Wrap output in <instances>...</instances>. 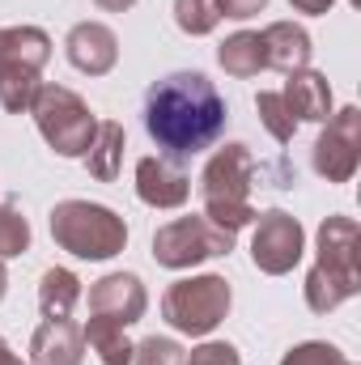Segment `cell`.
<instances>
[{
  "mask_svg": "<svg viewBox=\"0 0 361 365\" xmlns=\"http://www.w3.org/2000/svg\"><path fill=\"white\" fill-rule=\"evenodd\" d=\"M98 4H102V9H111V13H123V9H132L136 0H98Z\"/></svg>",
  "mask_w": 361,
  "mask_h": 365,
  "instance_id": "29",
  "label": "cell"
},
{
  "mask_svg": "<svg viewBox=\"0 0 361 365\" xmlns=\"http://www.w3.org/2000/svg\"><path fill=\"white\" fill-rule=\"evenodd\" d=\"M119 162H123V128L119 123H98L93 128V140L86 149V166L98 182H111L119 175Z\"/></svg>",
  "mask_w": 361,
  "mask_h": 365,
  "instance_id": "17",
  "label": "cell"
},
{
  "mask_svg": "<svg viewBox=\"0 0 361 365\" xmlns=\"http://www.w3.org/2000/svg\"><path fill=\"white\" fill-rule=\"evenodd\" d=\"M0 365H21L13 353H9V344H4V340H0Z\"/></svg>",
  "mask_w": 361,
  "mask_h": 365,
  "instance_id": "30",
  "label": "cell"
},
{
  "mask_svg": "<svg viewBox=\"0 0 361 365\" xmlns=\"http://www.w3.org/2000/svg\"><path fill=\"white\" fill-rule=\"evenodd\" d=\"M289 4H293L298 13H327L336 0H289Z\"/></svg>",
  "mask_w": 361,
  "mask_h": 365,
  "instance_id": "28",
  "label": "cell"
},
{
  "mask_svg": "<svg viewBox=\"0 0 361 365\" xmlns=\"http://www.w3.org/2000/svg\"><path fill=\"white\" fill-rule=\"evenodd\" d=\"M81 297V280L68 272V268H47L43 284H39V306H43V319H68L73 306Z\"/></svg>",
  "mask_w": 361,
  "mask_h": 365,
  "instance_id": "18",
  "label": "cell"
},
{
  "mask_svg": "<svg viewBox=\"0 0 361 365\" xmlns=\"http://www.w3.org/2000/svg\"><path fill=\"white\" fill-rule=\"evenodd\" d=\"M260 43H264V68H276L289 77L310 64V34L293 21H272L260 34Z\"/></svg>",
  "mask_w": 361,
  "mask_h": 365,
  "instance_id": "15",
  "label": "cell"
},
{
  "mask_svg": "<svg viewBox=\"0 0 361 365\" xmlns=\"http://www.w3.org/2000/svg\"><path fill=\"white\" fill-rule=\"evenodd\" d=\"M51 238L77 259H111L128 242L123 217L90 200H64L51 208Z\"/></svg>",
  "mask_w": 361,
  "mask_h": 365,
  "instance_id": "4",
  "label": "cell"
},
{
  "mask_svg": "<svg viewBox=\"0 0 361 365\" xmlns=\"http://www.w3.org/2000/svg\"><path fill=\"white\" fill-rule=\"evenodd\" d=\"M136 195L153 208H179L191 195V179L166 158H141L136 162Z\"/></svg>",
  "mask_w": 361,
  "mask_h": 365,
  "instance_id": "13",
  "label": "cell"
},
{
  "mask_svg": "<svg viewBox=\"0 0 361 365\" xmlns=\"http://www.w3.org/2000/svg\"><path fill=\"white\" fill-rule=\"evenodd\" d=\"M302 251H306V234H302L298 217L272 208V212H264V217L255 221V234H251V259H255L260 272H268V276L293 272V264L302 259Z\"/></svg>",
  "mask_w": 361,
  "mask_h": 365,
  "instance_id": "9",
  "label": "cell"
},
{
  "mask_svg": "<svg viewBox=\"0 0 361 365\" xmlns=\"http://www.w3.org/2000/svg\"><path fill=\"white\" fill-rule=\"evenodd\" d=\"M51 56V38L39 26H9L0 30V106L21 115L30 110L39 90V68Z\"/></svg>",
  "mask_w": 361,
  "mask_h": 365,
  "instance_id": "5",
  "label": "cell"
},
{
  "mask_svg": "<svg viewBox=\"0 0 361 365\" xmlns=\"http://www.w3.org/2000/svg\"><path fill=\"white\" fill-rule=\"evenodd\" d=\"M251 179H255V162L247 153V145H225L208 158L204 175H200V195H204V217L230 234H238L243 225H251L260 212L251 208Z\"/></svg>",
  "mask_w": 361,
  "mask_h": 365,
  "instance_id": "3",
  "label": "cell"
},
{
  "mask_svg": "<svg viewBox=\"0 0 361 365\" xmlns=\"http://www.w3.org/2000/svg\"><path fill=\"white\" fill-rule=\"evenodd\" d=\"M230 247H234V234L213 225L208 217H175L153 234V259L175 272L204 264V259H217V255H230Z\"/></svg>",
  "mask_w": 361,
  "mask_h": 365,
  "instance_id": "8",
  "label": "cell"
},
{
  "mask_svg": "<svg viewBox=\"0 0 361 365\" xmlns=\"http://www.w3.org/2000/svg\"><path fill=\"white\" fill-rule=\"evenodd\" d=\"M217 60H221V68H225L230 77H255V73L264 68V43H260V34L243 30V34H234V38L221 43Z\"/></svg>",
  "mask_w": 361,
  "mask_h": 365,
  "instance_id": "19",
  "label": "cell"
},
{
  "mask_svg": "<svg viewBox=\"0 0 361 365\" xmlns=\"http://www.w3.org/2000/svg\"><path fill=\"white\" fill-rule=\"evenodd\" d=\"M280 365H345V357H340V349L310 340V344H298V349H289Z\"/></svg>",
  "mask_w": 361,
  "mask_h": 365,
  "instance_id": "25",
  "label": "cell"
},
{
  "mask_svg": "<svg viewBox=\"0 0 361 365\" xmlns=\"http://www.w3.org/2000/svg\"><path fill=\"white\" fill-rule=\"evenodd\" d=\"M64 47H68L73 68H81V73H90V77L111 73L115 60H119V38H115V30L102 26V21H81V26H73L68 38H64Z\"/></svg>",
  "mask_w": 361,
  "mask_h": 365,
  "instance_id": "12",
  "label": "cell"
},
{
  "mask_svg": "<svg viewBox=\"0 0 361 365\" xmlns=\"http://www.w3.org/2000/svg\"><path fill=\"white\" fill-rule=\"evenodd\" d=\"M132 365H183V349L175 340H162V336H149L132 349Z\"/></svg>",
  "mask_w": 361,
  "mask_h": 365,
  "instance_id": "24",
  "label": "cell"
},
{
  "mask_svg": "<svg viewBox=\"0 0 361 365\" xmlns=\"http://www.w3.org/2000/svg\"><path fill=\"white\" fill-rule=\"evenodd\" d=\"M86 336L73 319H43V327L30 340V361L34 365H81Z\"/></svg>",
  "mask_w": 361,
  "mask_h": 365,
  "instance_id": "14",
  "label": "cell"
},
{
  "mask_svg": "<svg viewBox=\"0 0 361 365\" xmlns=\"http://www.w3.org/2000/svg\"><path fill=\"white\" fill-rule=\"evenodd\" d=\"M361 289L357 264V221L353 217H327L319 225V264L306 276V306L315 314L336 310Z\"/></svg>",
  "mask_w": 361,
  "mask_h": 365,
  "instance_id": "2",
  "label": "cell"
},
{
  "mask_svg": "<svg viewBox=\"0 0 361 365\" xmlns=\"http://www.w3.org/2000/svg\"><path fill=\"white\" fill-rule=\"evenodd\" d=\"M255 110H260L264 128H268V132L276 136V140H280V145H289V140H293V132H298V119L289 115V106H285L280 90H264V93H255Z\"/></svg>",
  "mask_w": 361,
  "mask_h": 365,
  "instance_id": "21",
  "label": "cell"
},
{
  "mask_svg": "<svg viewBox=\"0 0 361 365\" xmlns=\"http://www.w3.org/2000/svg\"><path fill=\"white\" fill-rule=\"evenodd\" d=\"M175 21L183 34H213L221 21L217 0H175Z\"/></svg>",
  "mask_w": 361,
  "mask_h": 365,
  "instance_id": "22",
  "label": "cell"
},
{
  "mask_svg": "<svg viewBox=\"0 0 361 365\" xmlns=\"http://www.w3.org/2000/svg\"><path fill=\"white\" fill-rule=\"evenodd\" d=\"M285 106H289V115L293 119H332V86H327V77H319V73H310V68H302V73H289V81H285Z\"/></svg>",
  "mask_w": 361,
  "mask_h": 365,
  "instance_id": "16",
  "label": "cell"
},
{
  "mask_svg": "<svg viewBox=\"0 0 361 365\" xmlns=\"http://www.w3.org/2000/svg\"><path fill=\"white\" fill-rule=\"evenodd\" d=\"M145 306H149L145 284H141V276H132V272H111L90 289V314L115 323V327L136 323L145 314Z\"/></svg>",
  "mask_w": 361,
  "mask_h": 365,
  "instance_id": "11",
  "label": "cell"
},
{
  "mask_svg": "<svg viewBox=\"0 0 361 365\" xmlns=\"http://www.w3.org/2000/svg\"><path fill=\"white\" fill-rule=\"evenodd\" d=\"M345 365H353V361H345Z\"/></svg>",
  "mask_w": 361,
  "mask_h": 365,
  "instance_id": "31",
  "label": "cell"
},
{
  "mask_svg": "<svg viewBox=\"0 0 361 365\" xmlns=\"http://www.w3.org/2000/svg\"><path fill=\"white\" fill-rule=\"evenodd\" d=\"M183 365H243V361H238V349H234V344L208 340V344H200V349L191 353V361H183Z\"/></svg>",
  "mask_w": 361,
  "mask_h": 365,
  "instance_id": "26",
  "label": "cell"
},
{
  "mask_svg": "<svg viewBox=\"0 0 361 365\" xmlns=\"http://www.w3.org/2000/svg\"><path fill=\"white\" fill-rule=\"evenodd\" d=\"M26 247H30V225H26V217L13 212V208H0V264L13 259V255H21Z\"/></svg>",
  "mask_w": 361,
  "mask_h": 365,
  "instance_id": "23",
  "label": "cell"
},
{
  "mask_svg": "<svg viewBox=\"0 0 361 365\" xmlns=\"http://www.w3.org/2000/svg\"><path fill=\"white\" fill-rule=\"evenodd\" d=\"M162 314L171 327L187 336H208L230 314V284L225 276H187L175 280L162 297Z\"/></svg>",
  "mask_w": 361,
  "mask_h": 365,
  "instance_id": "7",
  "label": "cell"
},
{
  "mask_svg": "<svg viewBox=\"0 0 361 365\" xmlns=\"http://www.w3.org/2000/svg\"><path fill=\"white\" fill-rule=\"evenodd\" d=\"M225 98L204 73H171L145 93V132L166 158H191L225 132Z\"/></svg>",
  "mask_w": 361,
  "mask_h": 365,
  "instance_id": "1",
  "label": "cell"
},
{
  "mask_svg": "<svg viewBox=\"0 0 361 365\" xmlns=\"http://www.w3.org/2000/svg\"><path fill=\"white\" fill-rule=\"evenodd\" d=\"M30 110H34V123H39L43 140H47L60 158H86L98 123H93L90 106H86L77 93L64 90V86H39Z\"/></svg>",
  "mask_w": 361,
  "mask_h": 365,
  "instance_id": "6",
  "label": "cell"
},
{
  "mask_svg": "<svg viewBox=\"0 0 361 365\" xmlns=\"http://www.w3.org/2000/svg\"><path fill=\"white\" fill-rule=\"evenodd\" d=\"M81 336H86V344H90L93 353L102 357V365H132V344L123 340V327H115L106 319H90L81 327Z\"/></svg>",
  "mask_w": 361,
  "mask_h": 365,
  "instance_id": "20",
  "label": "cell"
},
{
  "mask_svg": "<svg viewBox=\"0 0 361 365\" xmlns=\"http://www.w3.org/2000/svg\"><path fill=\"white\" fill-rule=\"evenodd\" d=\"M264 4H268V0H217L221 17H255Z\"/></svg>",
  "mask_w": 361,
  "mask_h": 365,
  "instance_id": "27",
  "label": "cell"
},
{
  "mask_svg": "<svg viewBox=\"0 0 361 365\" xmlns=\"http://www.w3.org/2000/svg\"><path fill=\"white\" fill-rule=\"evenodd\" d=\"M361 162V115L357 106H345L327 119V132L315 140V170L327 182H349Z\"/></svg>",
  "mask_w": 361,
  "mask_h": 365,
  "instance_id": "10",
  "label": "cell"
}]
</instances>
